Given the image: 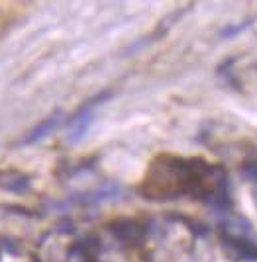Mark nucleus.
Returning <instances> with one entry per match:
<instances>
[{
  "mask_svg": "<svg viewBox=\"0 0 257 262\" xmlns=\"http://www.w3.org/2000/svg\"><path fill=\"white\" fill-rule=\"evenodd\" d=\"M104 96H106V94H102V96H98V98H94L90 104H87L81 112L75 114V118L71 120V129H69V141L71 143H78L83 137H85V133H87V129H89V125H90V121H92V108H94L98 102H102L101 98H104Z\"/></svg>",
  "mask_w": 257,
  "mask_h": 262,
  "instance_id": "obj_1",
  "label": "nucleus"
},
{
  "mask_svg": "<svg viewBox=\"0 0 257 262\" xmlns=\"http://www.w3.org/2000/svg\"><path fill=\"white\" fill-rule=\"evenodd\" d=\"M112 233H114V237L116 239L124 241V243H142L144 239V227L137 223V221H130V219H126V221H120V223H114L110 227Z\"/></svg>",
  "mask_w": 257,
  "mask_h": 262,
  "instance_id": "obj_2",
  "label": "nucleus"
},
{
  "mask_svg": "<svg viewBox=\"0 0 257 262\" xmlns=\"http://www.w3.org/2000/svg\"><path fill=\"white\" fill-rule=\"evenodd\" d=\"M59 121H61V114H53L51 118H47V120L42 121L37 127L32 129V133L26 137V143H35V141H39V139H44V137H47V135L59 125Z\"/></svg>",
  "mask_w": 257,
  "mask_h": 262,
  "instance_id": "obj_3",
  "label": "nucleus"
},
{
  "mask_svg": "<svg viewBox=\"0 0 257 262\" xmlns=\"http://www.w3.org/2000/svg\"><path fill=\"white\" fill-rule=\"evenodd\" d=\"M0 188L22 194L30 188V178L24 174H16V172H8V174H4V178H0Z\"/></svg>",
  "mask_w": 257,
  "mask_h": 262,
  "instance_id": "obj_4",
  "label": "nucleus"
},
{
  "mask_svg": "<svg viewBox=\"0 0 257 262\" xmlns=\"http://www.w3.org/2000/svg\"><path fill=\"white\" fill-rule=\"evenodd\" d=\"M242 170H244V174L247 176V180L257 182V163H246Z\"/></svg>",
  "mask_w": 257,
  "mask_h": 262,
  "instance_id": "obj_5",
  "label": "nucleus"
}]
</instances>
